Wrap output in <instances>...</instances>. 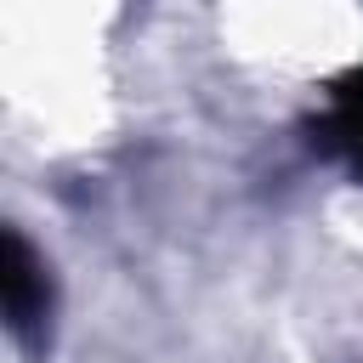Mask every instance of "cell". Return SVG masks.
Listing matches in <instances>:
<instances>
[{
  "mask_svg": "<svg viewBox=\"0 0 363 363\" xmlns=\"http://www.w3.org/2000/svg\"><path fill=\"white\" fill-rule=\"evenodd\" d=\"M0 284H6V323L23 346L40 340L45 318H51V278H45V261L28 250V238L11 227L6 233V267H0Z\"/></svg>",
  "mask_w": 363,
  "mask_h": 363,
  "instance_id": "obj_1",
  "label": "cell"
},
{
  "mask_svg": "<svg viewBox=\"0 0 363 363\" xmlns=\"http://www.w3.org/2000/svg\"><path fill=\"white\" fill-rule=\"evenodd\" d=\"M312 142H318L323 153L346 159V164L363 176V68H352V74H340V79L329 85V108H323V119L312 125Z\"/></svg>",
  "mask_w": 363,
  "mask_h": 363,
  "instance_id": "obj_2",
  "label": "cell"
}]
</instances>
